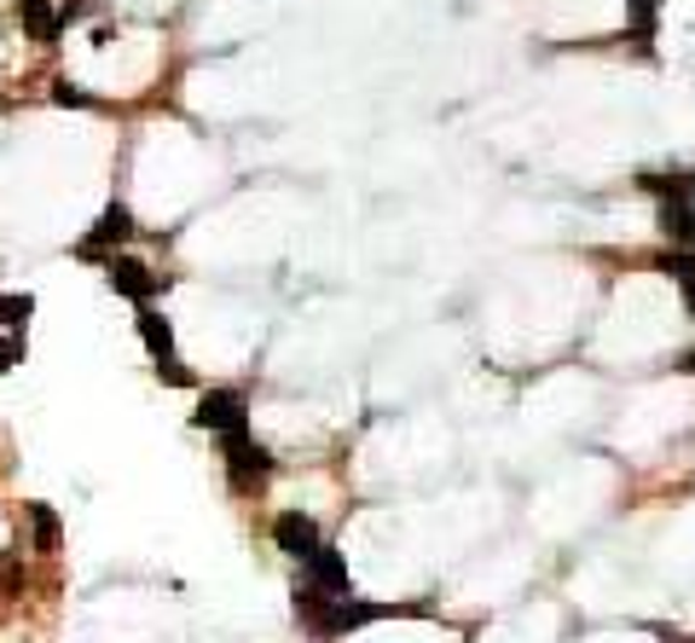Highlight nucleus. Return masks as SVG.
I'll return each instance as SVG.
<instances>
[{
    "label": "nucleus",
    "mask_w": 695,
    "mask_h": 643,
    "mask_svg": "<svg viewBox=\"0 0 695 643\" xmlns=\"http://www.w3.org/2000/svg\"><path fill=\"white\" fill-rule=\"evenodd\" d=\"M388 608L377 603H360V597H325L319 586H296V620L308 626L313 638H343L353 632V626H371V620H383Z\"/></svg>",
    "instance_id": "f257e3e1"
},
{
    "label": "nucleus",
    "mask_w": 695,
    "mask_h": 643,
    "mask_svg": "<svg viewBox=\"0 0 695 643\" xmlns=\"http://www.w3.org/2000/svg\"><path fill=\"white\" fill-rule=\"evenodd\" d=\"M643 192L660 197V239L695 249V175H643Z\"/></svg>",
    "instance_id": "f03ea898"
},
{
    "label": "nucleus",
    "mask_w": 695,
    "mask_h": 643,
    "mask_svg": "<svg viewBox=\"0 0 695 643\" xmlns=\"http://www.w3.org/2000/svg\"><path fill=\"white\" fill-rule=\"evenodd\" d=\"M220 441H227V476H232L239 493H249L256 481L273 476V459H267V447L249 429H232V435H220Z\"/></svg>",
    "instance_id": "7ed1b4c3"
},
{
    "label": "nucleus",
    "mask_w": 695,
    "mask_h": 643,
    "mask_svg": "<svg viewBox=\"0 0 695 643\" xmlns=\"http://www.w3.org/2000/svg\"><path fill=\"white\" fill-rule=\"evenodd\" d=\"M197 429H215V435H232V429H249V400L239 388H209L192 412Z\"/></svg>",
    "instance_id": "20e7f679"
},
{
    "label": "nucleus",
    "mask_w": 695,
    "mask_h": 643,
    "mask_svg": "<svg viewBox=\"0 0 695 643\" xmlns=\"http://www.w3.org/2000/svg\"><path fill=\"white\" fill-rule=\"evenodd\" d=\"M105 279H111L116 296L140 301V308H151V296L163 291V273H151V267L133 261V256H111V261H105Z\"/></svg>",
    "instance_id": "39448f33"
},
{
    "label": "nucleus",
    "mask_w": 695,
    "mask_h": 643,
    "mask_svg": "<svg viewBox=\"0 0 695 643\" xmlns=\"http://www.w3.org/2000/svg\"><path fill=\"white\" fill-rule=\"evenodd\" d=\"M273 545L291 556V563H308V556L325 545V539H319V522H313L308 511H284V516L273 522Z\"/></svg>",
    "instance_id": "423d86ee"
},
{
    "label": "nucleus",
    "mask_w": 695,
    "mask_h": 643,
    "mask_svg": "<svg viewBox=\"0 0 695 643\" xmlns=\"http://www.w3.org/2000/svg\"><path fill=\"white\" fill-rule=\"evenodd\" d=\"M301 574H308V586H319L325 597H353V580H348V563L336 556L331 545H319L308 563H301Z\"/></svg>",
    "instance_id": "0eeeda50"
},
{
    "label": "nucleus",
    "mask_w": 695,
    "mask_h": 643,
    "mask_svg": "<svg viewBox=\"0 0 695 643\" xmlns=\"http://www.w3.org/2000/svg\"><path fill=\"white\" fill-rule=\"evenodd\" d=\"M133 325H140V343L151 348V360L175 365V325H168L157 308H140V313H133Z\"/></svg>",
    "instance_id": "6e6552de"
},
{
    "label": "nucleus",
    "mask_w": 695,
    "mask_h": 643,
    "mask_svg": "<svg viewBox=\"0 0 695 643\" xmlns=\"http://www.w3.org/2000/svg\"><path fill=\"white\" fill-rule=\"evenodd\" d=\"M133 232V215H128V203H111L105 215H99V227L88 232V239H81V256H99V249L105 244H123Z\"/></svg>",
    "instance_id": "1a4fd4ad"
},
{
    "label": "nucleus",
    "mask_w": 695,
    "mask_h": 643,
    "mask_svg": "<svg viewBox=\"0 0 695 643\" xmlns=\"http://www.w3.org/2000/svg\"><path fill=\"white\" fill-rule=\"evenodd\" d=\"M18 12H24V29L36 41H59V24L70 18V12H59L53 0H18Z\"/></svg>",
    "instance_id": "9d476101"
},
{
    "label": "nucleus",
    "mask_w": 695,
    "mask_h": 643,
    "mask_svg": "<svg viewBox=\"0 0 695 643\" xmlns=\"http://www.w3.org/2000/svg\"><path fill=\"white\" fill-rule=\"evenodd\" d=\"M660 273H672V284H678V291H684L690 313H695V249H672V256L660 261Z\"/></svg>",
    "instance_id": "9b49d317"
},
{
    "label": "nucleus",
    "mask_w": 695,
    "mask_h": 643,
    "mask_svg": "<svg viewBox=\"0 0 695 643\" xmlns=\"http://www.w3.org/2000/svg\"><path fill=\"white\" fill-rule=\"evenodd\" d=\"M29 528H36V551H59V516L53 504H24Z\"/></svg>",
    "instance_id": "f8f14e48"
},
{
    "label": "nucleus",
    "mask_w": 695,
    "mask_h": 643,
    "mask_svg": "<svg viewBox=\"0 0 695 643\" xmlns=\"http://www.w3.org/2000/svg\"><path fill=\"white\" fill-rule=\"evenodd\" d=\"M36 313V296H0V331H24Z\"/></svg>",
    "instance_id": "ddd939ff"
},
{
    "label": "nucleus",
    "mask_w": 695,
    "mask_h": 643,
    "mask_svg": "<svg viewBox=\"0 0 695 643\" xmlns=\"http://www.w3.org/2000/svg\"><path fill=\"white\" fill-rule=\"evenodd\" d=\"M24 360V336H0V371H12Z\"/></svg>",
    "instance_id": "4468645a"
},
{
    "label": "nucleus",
    "mask_w": 695,
    "mask_h": 643,
    "mask_svg": "<svg viewBox=\"0 0 695 643\" xmlns=\"http://www.w3.org/2000/svg\"><path fill=\"white\" fill-rule=\"evenodd\" d=\"M655 12H660V0H632V18H638V29H643V36L655 29Z\"/></svg>",
    "instance_id": "2eb2a0df"
},
{
    "label": "nucleus",
    "mask_w": 695,
    "mask_h": 643,
    "mask_svg": "<svg viewBox=\"0 0 695 643\" xmlns=\"http://www.w3.org/2000/svg\"><path fill=\"white\" fill-rule=\"evenodd\" d=\"M53 99H59V105H76V111H81V105H93V99H88V93H76L70 81H59V88H53Z\"/></svg>",
    "instance_id": "dca6fc26"
},
{
    "label": "nucleus",
    "mask_w": 695,
    "mask_h": 643,
    "mask_svg": "<svg viewBox=\"0 0 695 643\" xmlns=\"http://www.w3.org/2000/svg\"><path fill=\"white\" fill-rule=\"evenodd\" d=\"M157 377H163V383H175V388H185V383H192V377H185V365H180V360H175V365H157Z\"/></svg>",
    "instance_id": "f3484780"
},
{
    "label": "nucleus",
    "mask_w": 695,
    "mask_h": 643,
    "mask_svg": "<svg viewBox=\"0 0 695 643\" xmlns=\"http://www.w3.org/2000/svg\"><path fill=\"white\" fill-rule=\"evenodd\" d=\"M684 371H695V348H690V353H684Z\"/></svg>",
    "instance_id": "a211bd4d"
}]
</instances>
